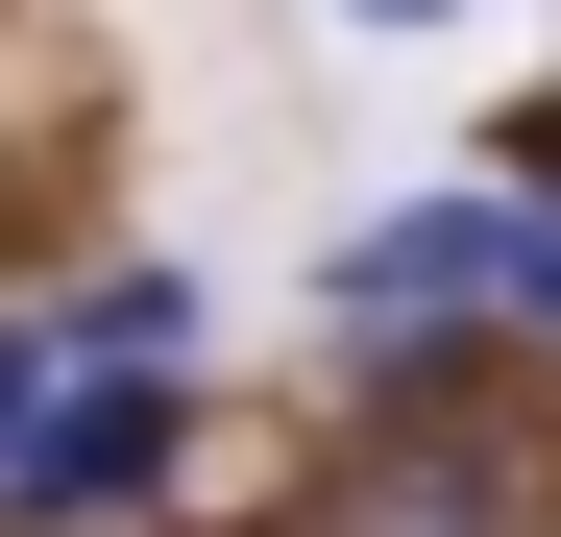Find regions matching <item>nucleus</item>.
I'll return each mask as SVG.
<instances>
[{
  "label": "nucleus",
  "instance_id": "39448f33",
  "mask_svg": "<svg viewBox=\"0 0 561 537\" xmlns=\"http://www.w3.org/2000/svg\"><path fill=\"white\" fill-rule=\"evenodd\" d=\"M513 342H561V171H513Z\"/></svg>",
  "mask_w": 561,
  "mask_h": 537
},
{
  "label": "nucleus",
  "instance_id": "423d86ee",
  "mask_svg": "<svg viewBox=\"0 0 561 537\" xmlns=\"http://www.w3.org/2000/svg\"><path fill=\"white\" fill-rule=\"evenodd\" d=\"M49 391H73V342H49V318H0V465L49 439Z\"/></svg>",
  "mask_w": 561,
  "mask_h": 537
},
{
  "label": "nucleus",
  "instance_id": "f03ea898",
  "mask_svg": "<svg viewBox=\"0 0 561 537\" xmlns=\"http://www.w3.org/2000/svg\"><path fill=\"white\" fill-rule=\"evenodd\" d=\"M463 342H513V196L342 220V268H318V391H415V367H463Z\"/></svg>",
  "mask_w": 561,
  "mask_h": 537
},
{
  "label": "nucleus",
  "instance_id": "20e7f679",
  "mask_svg": "<svg viewBox=\"0 0 561 537\" xmlns=\"http://www.w3.org/2000/svg\"><path fill=\"white\" fill-rule=\"evenodd\" d=\"M49 342H73V367H196V268H99V294H49Z\"/></svg>",
  "mask_w": 561,
  "mask_h": 537
},
{
  "label": "nucleus",
  "instance_id": "0eeeda50",
  "mask_svg": "<svg viewBox=\"0 0 561 537\" xmlns=\"http://www.w3.org/2000/svg\"><path fill=\"white\" fill-rule=\"evenodd\" d=\"M318 25H366V49H415V25H463V0H318Z\"/></svg>",
  "mask_w": 561,
  "mask_h": 537
},
{
  "label": "nucleus",
  "instance_id": "7ed1b4c3",
  "mask_svg": "<svg viewBox=\"0 0 561 537\" xmlns=\"http://www.w3.org/2000/svg\"><path fill=\"white\" fill-rule=\"evenodd\" d=\"M171 391H196V367H73L49 439L0 465V537H123V513H171Z\"/></svg>",
  "mask_w": 561,
  "mask_h": 537
},
{
  "label": "nucleus",
  "instance_id": "f257e3e1",
  "mask_svg": "<svg viewBox=\"0 0 561 537\" xmlns=\"http://www.w3.org/2000/svg\"><path fill=\"white\" fill-rule=\"evenodd\" d=\"M318 537H561V415L463 342V367H415V391H342V489H318Z\"/></svg>",
  "mask_w": 561,
  "mask_h": 537
}]
</instances>
